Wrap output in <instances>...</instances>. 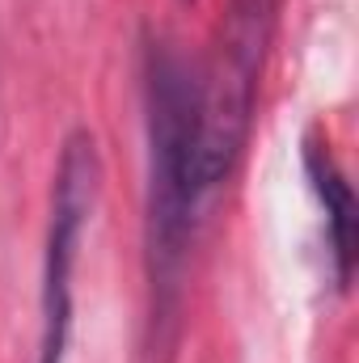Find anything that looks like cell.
<instances>
[{
    "instance_id": "6da1fadb",
    "label": "cell",
    "mask_w": 359,
    "mask_h": 363,
    "mask_svg": "<svg viewBox=\"0 0 359 363\" xmlns=\"http://www.w3.org/2000/svg\"><path fill=\"white\" fill-rule=\"evenodd\" d=\"M144 110H148V283H153V325L157 347L174 342L182 304V271L199 190V114L194 72L165 43L144 55Z\"/></svg>"
},
{
    "instance_id": "7a4b0ae2",
    "label": "cell",
    "mask_w": 359,
    "mask_h": 363,
    "mask_svg": "<svg viewBox=\"0 0 359 363\" xmlns=\"http://www.w3.org/2000/svg\"><path fill=\"white\" fill-rule=\"evenodd\" d=\"M283 0H224L211 34L203 72H194V114H199V190L211 194L233 174L263 85V64L279 26Z\"/></svg>"
},
{
    "instance_id": "3957f363",
    "label": "cell",
    "mask_w": 359,
    "mask_h": 363,
    "mask_svg": "<svg viewBox=\"0 0 359 363\" xmlns=\"http://www.w3.org/2000/svg\"><path fill=\"white\" fill-rule=\"evenodd\" d=\"M101 194V157L89 131H72L60 152V169L51 186V224H47V258H43V296H38V363L68 359L72 338V274L81 258V237L93 220Z\"/></svg>"
},
{
    "instance_id": "277c9868",
    "label": "cell",
    "mask_w": 359,
    "mask_h": 363,
    "mask_svg": "<svg viewBox=\"0 0 359 363\" xmlns=\"http://www.w3.org/2000/svg\"><path fill=\"white\" fill-rule=\"evenodd\" d=\"M304 165H309V182L326 207V245H330V258H334V279L338 287L351 283V267H355V194H351V182L338 169L330 144H313L304 148Z\"/></svg>"
}]
</instances>
